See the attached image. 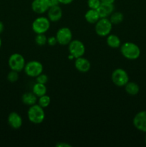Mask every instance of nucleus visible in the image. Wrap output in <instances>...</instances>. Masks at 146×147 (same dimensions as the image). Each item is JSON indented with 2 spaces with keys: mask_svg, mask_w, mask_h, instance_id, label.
Listing matches in <instances>:
<instances>
[{
  "mask_svg": "<svg viewBox=\"0 0 146 147\" xmlns=\"http://www.w3.org/2000/svg\"><path fill=\"white\" fill-rule=\"evenodd\" d=\"M122 55L127 60H136L140 55V49L137 44L131 42H126L120 47Z\"/></svg>",
  "mask_w": 146,
  "mask_h": 147,
  "instance_id": "f257e3e1",
  "label": "nucleus"
},
{
  "mask_svg": "<svg viewBox=\"0 0 146 147\" xmlns=\"http://www.w3.org/2000/svg\"><path fill=\"white\" fill-rule=\"evenodd\" d=\"M44 109L37 103L30 106L27 111V117L29 121L34 124H40L42 123L45 119Z\"/></svg>",
  "mask_w": 146,
  "mask_h": 147,
  "instance_id": "f03ea898",
  "label": "nucleus"
},
{
  "mask_svg": "<svg viewBox=\"0 0 146 147\" xmlns=\"http://www.w3.org/2000/svg\"><path fill=\"white\" fill-rule=\"evenodd\" d=\"M94 24L96 34L100 37H107L113 30V24L108 18H100Z\"/></svg>",
  "mask_w": 146,
  "mask_h": 147,
  "instance_id": "7ed1b4c3",
  "label": "nucleus"
},
{
  "mask_svg": "<svg viewBox=\"0 0 146 147\" xmlns=\"http://www.w3.org/2000/svg\"><path fill=\"white\" fill-rule=\"evenodd\" d=\"M111 80L116 86L124 87L129 82V76L124 69L117 68L112 73Z\"/></svg>",
  "mask_w": 146,
  "mask_h": 147,
  "instance_id": "20e7f679",
  "label": "nucleus"
},
{
  "mask_svg": "<svg viewBox=\"0 0 146 147\" xmlns=\"http://www.w3.org/2000/svg\"><path fill=\"white\" fill-rule=\"evenodd\" d=\"M8 65L11 70L19 73L21 70H24L26 65L25 59L20 53H14L9 57Z\"/></svg>",
  "mask_w": 146,
  "mask_h": 147,
  "instance_id": "39448f33",
  "label": "nucleus"
},
{
  "mask_svg": "<svg viewBox=\"0 0 146 147\" xmlns=\"http://www.w3.org/2000/svg\"><path fill=\"white\" fill-rule=\"evenodd\" d=\"M50 22L47 17H39L33 21L31 28L36 34H44L50 28Z\"/></svg>",
  "mask_w": 146,
  "mask_h": 147,
  "instance_id": "423d86ee",
  "label": "nucleus"
},
{
  "mask_svg": "<svg viewBox=\"0 0 146 147\" xmlns=\"http://www.w3.org/2000/svg\"><path fill=\"white\" fill-rule=\"evenodd\" d=\"M43 65L37 60H31L26 63L24 66V73L29 77L36 78L43 73Z\"/></svg>",
  "mask_w": 146,
  "mask_h": 147,
  "instance_id": "0eeeda50",
  "label": "nucleus"
},
{
  "mask_svg": "<svg viewBox=\"0 0 146 147\" xmlns=\"http://www.w3.org/2000/svg\"><path fill=\"white\" fill-rule=\"evenodd\" d=\"M68 50L70 55L76 59L84 55L85 53V46L80 40H72L68 45Z\"/></svg>",
  "mask_w": 146,
  "mask_h": 147,
  "instance_id": "6e6552de",
  "label": "nucleus"
},
{
  "mask_svg": "<svg viewBox=\"0 0 146 147\" xmlns=\"http://www.w3.org/2000/svg\"><path fill=\"white\" fill-rule=\"evenodd\" d=\"M57 43L60 45H68L72 40V32L69 27H63L59 29L56 33Z\"/></svg>",
  "mask_w": 146,
  "mask_h": 147,
  "instance_id": "1a4fd4ad",
  "label": "nucleus"
},
{
  "mask_svg": "<svg viewBox=\"0 0 146 147\" xmlns=\"http://www.w3.org/2000/svg\"><path fill=\"white\" fill-rule=\"evenodd\" d=\"M133 126L138 131L146 133V111H141L134 116Z\"/></svg>",
  "mask_w": 146,
  "mask_h": 147,
  "instance_id": "9d476101",
  "label": "nucleus"
},
{
  "mask_svg": "<svg viewBox=\"0 0 146 147\" xmlns=\"http://www.w3.org/2000/svg\"><path fill=\"white\" fill-rule=\"evenodd\" d=\"M31 7L34 12L42 14L48 11L50 5L49 0H33Z\"/></svg>",
  "mask_w": 146,
  "mask_h": 147,
  "instance_id": "9b49d317",
  "label": "nucleus"
},
{
  "mask_svg": "<svg viewBox=\"0 0 146 147\" xmlns=\"http://www.w3.org/2000/svg\"><path fill=\"white\" fill-rule=\"evenodd\" d=\"M74 67L80 73H87L91 68V63L87 58L82 57H77L74 61Z\"/></svg>",
  "mask_w": 146,
  "mask_h": 147,
  "instance_id": "f8f14e48",
  "label": "nucleus"
},
{
  "mask_svg": "<svg viewBox=\"0 0 146 147\" xmlns=\"http://www.w3.org/2000/svg\"><path fill=\"white\" fill-rule=\"evenodd\" d=\"M47 12V18L50 20V22H57L60 21L62 17V10L60 5L50 7Z\"/></svg>",
  "mask_w": 146,
  "mask_h": 147,
  "instance_id": "ddd939ff",
  "label": "nucleus"
},
{
  "mask_svg": "<svg viewBox=\"0 0 146 147\" xmlns=\"http://www.w3.org/2000/svg\"><path fill=\"white\" fill-rule=\"evenodd\" d=\"M9 125L14 129H18L22 126V118L17 112H11L9 114L7 119Z\"/></svg>",
  "mask_w": 146,
  "mask_h": 147,
  "instance_id": "4468645a",
  "label": "nucleus"
},
{
  "mask_svg": "<svg viewBox=\"0 0 146 147\" xmlns=\"http://www.w3.org/2000/svg\"><path fill=\"white\" fill-rule=\"evenodd\" d=\"M115 6L113 4H107V3H101L100 7L97 9V11L100 18H108L114 11Z\"/></svg>",
  "mask_w": 146,
  "mask_h": 147,
  "instance_id": "2eb2a0df",
  "label": "nucleus"
},
{
  "mask_svg": "<svg viewBox=\"0 0 146 147\" xmlns=\"http://www.w3.org/2000/svg\"><path fill=\"white\" fill-rule=\"evenodd\" d=\"M38 98L33 92H27L21 96V101L27 106H32L37 103Z\"/></svg>",
  "mask_w": 146,
  "mask_h": 147,
  "instance_id": "dca6fc26",
  "label": "nucleus"
},
{
  "mask_svg": "<svg viewBox=\"0 0 146 147\" xmlns=\"http://www.w3.org/2000/svg\"><path fill=\"white\" fill-rule=\"evenodd\" d=\"M84 19L90 24H95L100 20V17L97 9H90L84 14Z\"/></svg>",
  "mask_w": 146,
  "mask_h": 147,
  "instance_id": "f3484780",
  "label": "nucleus"
},
{
  "mask_svg": "<svg viewBox=\"0 0 146 147\" xmlns=\"http://www.w3.org/2000/svg\"><path fill=\"white\" fill-rule=\"evenodd\" d=\"M106 42L107 45L111 48H118L121 45V40L120 37L116 34H108L106 39Z\"/></svg>",
  "mask_w": 146,
  "mask_h": 147,
  "instance_id": "a211bd4d",
  "label": "nucleus"
},
{
  "mask_svg": "<svg viewBox=\"0 0 146 147\" xmlns=\"http://www.w3.org/2000/svg\"><path fill=\"white\" fill-rule=\"evenodd\" d=\"M124 87L126 93L130 96H136L140 91V87L135 82L129 81Z\"/></svg>",
  "mask_w": 146,
  "mask_h": 147,
  "instance_id": "6ab92c4d",
  "label": "nucleus"
},
{
  "mask_svg": "<svg viewBox=\"0 0 146 147\" xmlns=\"http://www.w3.org/2000/svg\"><path fill=\"white\" fill-rule=\"evenodd\" d=\"M47 87L45 84H42L36 82L35 84L33 86L32 92L37 96V98L47 94Z\"/></svg>",
  "mask_w": 146,
  "mask_h": 147,
  "instance_id": "aec40b11",
  "label": "nucleus"
},
{
  "mask_svg": "<svg viewBox=\"0 0 146 147\" xmlns=\"http://www.w3.org/2000/svg\"><path fill=\"white\" fill-rule=\"evenodd\" d=\"M109 20L113 24H118L123 22L124 20V15L120 11H113L110 16Z\"/></svg>",
  "mask_w": 146,
  "mask_h": 147,
  "instance_id": "412c9836",
  "label": "nucleus"
},
{
  "mask_svg": "<svg viewBox=\"0 0 146 147\" xmlns=\"http://www.w3.org/2000/svg\"><path fill=\"white\" fill-rule=\"evenodd\" d=\"M37 103H38L37 104L40 105L41 107H42L43 109H45V108L48 107L49 105L51 103V98H50V96L45 94L38 98Z\"/></svg>",
  "mask_w": 146,
  "mask_h": 147,
  "instance_id": "4be33fe9",
  "label": "nucleus"
},
{
  "mask_svg": "<svg viewBox=\"0 0 146 147\" xmlns=\"http://www.w3.org/2000/svg\"><path fill=\"white\" fill-rule=\"evenodd\" d=\"M35 43L39 46H44L47 44V37L44 34H37L35 37Z\"/></svg>",
  "mask_w": 146,
  "mask_h": 147,
  "instance_id": "5701e85b",
  "label": "nucleus"
},
{
  "mask_svg": "<svg viewBox=\"0 0 146 147\" xmlns=\"http://www.w3.org/2000/svg\"><path fill=\"white\" fill-rule=\"evenodd\" d=\"M19 79V73L14 70H11V71L7 74V80L11 83H15Z\"/></svg>",
  "mask_w": 146,
  "mask_h": 147,
  "instance_id": "b1692460",
  "label": "nucleus"
},
{
  "mask_svg": "<svg viewBox=\"0 0 146 147\" xmlns=\"http://www.w3.org/2000/svg\"><path fill=\"white\" fill-rule=\"evenodd\" d=\"M101 4L100 0H87V6L89 9H97Z\"/></svg>",
  "mask_w": 146,
  "mask_h": 147,
  "instance_id": "393cba45",
  "label": "nucleus"
},
{
  "mask_svg": "<svg viewBox=\"0 0 146 147\" xmlns=\"http://www.w3.org/2000/svg\"><path fill=\"white\" fill-rule=\"evenodd\" d=\"M35 78L37 83H42V84H46L48 81V76L47 75L44 74V73H41L38 76H37Z\"/></svg>",
  "mask_w": 146,
  "mask_h": 147,
  "instance_id": "a878e982",
  "label": "nucleus"
},
{
  "mask_svg": "<svg viewBox=\"0 0 146 147\" xmlns=\"http://www.w3.org/2000/svg\"><path fill=\"white\" fill-rule=\"evenodd\" d=\"M47 44L50 46H54L58 44L55 36H51V37H47Z\"/></svg>",
  "mask_w": 146,
  "mask_h": 147,
  "instance_id": "bb28decb",
  "label": "nucleus"
},
{
  "mask_svg": "<svg viewBox=\"0 0 146 147\" xmlns=\"http://www.w3.org/2000/svg\"><path fill=\"white\" fill-rule=\"evenodd\" d=\"M50 7H54V6L60 5V1L59 0H49Z\"/></svg>",
  "mask_w": 146,
  "mask_h": 147,
  "instance_id": "cd10ccee",
  "label": "nucleus"
},
{
  "mask_svg": "<svg viewBox=\"0 0 146 147\" xmlns=\"http://www.w3.org/2000/svg\"><path fill=\"white\" fill-rule=\"evenodd\" d=\"M56 146L58 147H71L72 146L70 144H68L67 143H64V142H59L56 144Z\"/></svg>",
  "mask_w": 146,
  "mask_h": 147,
  "instance_id": "c85d7f7f",
  "label": "nucleus"
},
{
  "mask_svg": "<svg viewBox=\"0 0 146 147\" xmlns=\"http://www.w3.org/2000/svg\"><path fill=\"white\" fill-rule=\"evenodd\" d=\"M73 1H74V0H59V1H60V4H64V5L71 4Z\"/></svg>",
  "mask_w": 146,
  "mask_h": 147,
  "instance_id": "c756f323",
  "label": "nucleus"
},
{
  "mask_svg": "<svg viewBox=\"0 0 146 147\" xmlns=\"http://www.w3.org/2000/svg\"><path fill=\"white\" fill-rule=\"evenodd\" d=\"M101 3H107V4H114L115 0H100Z\"/></svg>",
  "mask_w": 146,
  "mask_h": 147,
  "instance_id": "7c9ffc66",
  "label": "nucleus"
},
{
  "mask_svg": "<svg viewBox=\"0 0 146 147\" xmlns=\"http://www.w3.org/2000/svg\"><path fill=\"white\" fill-rule=\"evenodd\" d=\"M4 24H3L2 22L0 21V34L3 32V31H4Z\"/></svg>",
  "mask_w": 146,
  "mask_h": 147,
  "instance_id": "2f4dec72",
  "label": "nucleus"
},
{
  "mask_svg": "<svg viewBox=\"0 0 146 147\" xmlns=\"http://www.w3.org/2000/svg\"><path fill=\"white\" fill-rule=\"evenodd\" d=\"M1 44H2V42H1V37H0V48H1Z\"/></svg>",
  "mask_w": 146,
  "mask_h": 147,
  "instance_id": "473e14b6",
  "label": "nucleus"
},
{
  "mask_svg": "<svg viewBox=\"0 0 146 147\" xmlns=\"http://www.w3.org/2000/svg\"><path fill=\"white\" fill-rule=\"evenodd\" d=\"M145 144H146V135H145Z\"/></svg>",
  "mask_w": 146,
  "mask_h": 147,
  "instance_id": "72a5a7b5",
  "label": "nucleus"
}]
</instances>
